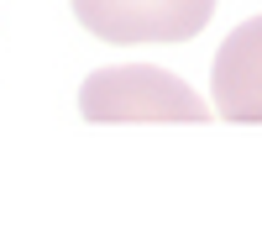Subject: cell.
Returning <instances> with one entry per match:
<instances>
[{"mask_svg": "<svg viewBox=\"0 0 262 247\" xmlns=\"http://www.w3.org/2000/svg\"><path fill=\"white\" fill-rule=\"evenodd\" d=\"M100 42H189L210 27L215 0H69Z\"/></svg>", "mask_w": 262, "mask_h": 247, "instance_id": "obj_2", "label": "cell"}, {"mask_svg": "<svg viewBox=\"0 0 262 247\" xmlns=\"http://www.w3.org/2000/svg\"><path fill=\"white\" fill-rule=\"evenodd\" d=\"M210 100H215V116L236 126L262 121V16L242 21L221 42L215 69H210Z\"/></svg>", "mask_w": 262, "mask_h": 247, "instance_id": "obj_3", "label": "cell"}, {"mask_svg": "<svg viewBox=\"0 0 262 247\" xmlns=\"http://www.w3.org/2000/svg\"><path fill=\"white\" fill-rule=\"evenodd\" d=\"M79 116L95 126H111V121H210V105L168 69L121 63V69H95L79 84Z\"/></svg>", "mask_w": 262, "mask_h": 247, "instance_id": "obj_1", "label": "cell"}]
</instances>
